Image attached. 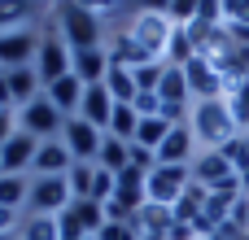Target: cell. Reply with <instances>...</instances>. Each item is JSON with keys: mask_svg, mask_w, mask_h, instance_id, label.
I'll list each match as a JSON object with an SVG mask.
<instances>
[{"mask_svg": "<svg viewBox=\"0 0 249 240\" xmlns=\"http://www.w3.org/2000/svg\"><path fill=\"white\" fill-rule=\"evenodd\" d=\"M57 31L70 44V52L105 48V22H101V13H92V9H83L74 0H61L57 4Z\"/></svg>", "mask_w": 249, "mask_h": 240, "instance_id": "obj_1", "label": "cell"}, {"mask_svg": "<svg viewBox=\"0 0 249 240\" xmlns=\"http://www.w3.org/2000/svg\"><path fill=\"white\" fill-rule=\"evenodd\" d=\"M188 127H193V136H197V144H201V149H223L228 140H236V136H241V127H236V118H232L228 101H193Z\"/></svg>", "mask_w": 249, "mask_h": 240, "instance_id": "obj_2", "label": "cell"}, {"mask_svg": "<svg viewBox=\"0 0 249 240\" xmlns=\"http://www.w3.org/2000/svg\"><path fill=\"white\" fill-rule=\"evenodd\" d=\"M70 61H74V52L61 39V31L57 26L44 31L39 35V52H35V79H39V87H53L57 79H66L70 74Z\"/></svg>", "mask_w": 249, "mask_h": 240, "instance_id": "obj_3", "label": "cell"}, {"mask_svg": "<svg viewBox=\"0 0 249 240\" xmlns=\"http://www.w3.org/2000/svg\"><path fill=\"white\" fill-rule=\"evenodd\" d=\"M127 35H131L153 61H166V44H171V35H175V22H171L166 13H131Z\"/></svg>", "mask_w": 249, "mask_h": 240, "instance_id": "obj_4", "label": "cell"}, {"mask_svg": "<svg viewBox=\"0 0 249 240\" xmlns=\"http://www.w3.org/2000/svg\"><path fill=\"white\" fill-rule=\"evenodd\" d=\"M18 114V131H26V136H35V140H57L61 136V127H66V114L39 92L31 105H22V109H13Z\"/></svg>", "mask_w": 249, "mask_h": 240, "instance_id": "obj_5", "label": "cell"}, {"mask_svg": "<svg viewBox=\"0 0 249 240\" xmlns=\"http://www.w3.org/2000/svg\"><path fill=\"white\" fill-rule=\"evenodd\" d=\"M188 184H193V171H188V166H153L149 179H144V192H149L153 206L175 210V201L188 192Z\"/></svg>", "mask_w": 249, "mask_h": 240, "instance_id": "obj_6", "label": "cell"}, {"mask_svg": "<svg viewBox=\"0 0 249 240\" xmlns=\"http://www.w3.org/2000/svg\"><path fill=\"white\" fill-rule=\"evenodd\" d=\"M70 179L66 175H48V179H31V197H26V214H44V219H57L66 206H70Z\"/></svg>", "mask_w": 249, "mask_h": 240, "instance_id": "obj_7", "label": "cell"}, {"mask_svg": "<svg viewBox=\"0 0 249 240\" xmlns=\"http://www.w3.org/2000/svg\"><path fill=\"white\" fill-rule=\"evenodd\" d=\"M57 227H61V240L96 236V232L105 227V206H96V201H70V206L57 214Z\"/></svg>", "mask_w": 249, "mask_h": 240, "instance_id": "obj_8", "label": "cell"}, {"mask_svg": "<svg viewBox=\"0 0 249 240\" xmlns=\"http://www.w3.org/2000/svg\"><path fill=\"white\" fill-rule=\"evenodd\" d=\"M101 140H105V131L101 127H92L88 118H66V127H61V144L70 149V157L74 162H96V153H101Z\"/></svg>", "mask_w": 249, "mask_h": 240, "instance_id": "obj_9", "label": "cell"}, {"mask_svg": "<svg viewBox=\"0 0 249 240\" xmlns=\"http://www.w3.org/2000/svg\"><path fill=\"white\" fill-rule=\"evenodd\" d=\"M39 52V35L35 26H18V31H0V70H18V66H35Z\"/></svg>", "mask_w": 249, "mask_h": 240, "instance_id": "obj_10", "label": "cell"}, {"mask_svg": "<svg viewBox=\"0 0 249 240\" xmlns=\"http://www.w3.org/2000/svg\"><path fill=\"white\" fill-rule=\"evenodd\" d=\"M184 79H188L193 101H223V92H228V79H223L206 57H193V61L184 66Z\"/></svg>", "mask_w": 249, "mask_h": 240, "instance_id": "obj_11", "label": "cell"}, {"mask_svg": "<svg viewBox=\"0 0 249 240\" xmlns=\"http://www.w3.org/2000/svg\"><path fill=\"white\" fill-rule=\"evenodd\" d=\"M197 153H201V144H197L193 127L184 122V127H171V131H166V140H162V149H158V166H193Z\"/></svg>", "mask_w": 249, "mask_h": 240, "instance_id": "obj_12", "label": "cell"}, {"mask_svg": "<svg viewBox=\"0 0 249 240\" xmlns=\"http://www.w3.org/2000/svg\"><path fill=\"white\" fill-rule=\"evenodd\" d=\"M35 149H39V140H35V136L13 131V136L0 144V175H31Z\"/></svg>", "mask_w": 249, "mask_h": 240, "instance_id": "obj_13", "label": "cell"}, {"mask_svg": "<svg viewBox=\"0 0 249 240\" xmlns=\"http://www.w3.org/2000/svg\"><path fill=\"white\" fill-rule=\"evenodd\" d=\"M70 166H74V157H70V149L61 144V136H57V140H39V149H35V162H31V179L70 175Z\"/></svg>", "mask_w": 249, "mask_h": 240, "instance_id": "obj_14", "label": "cell"}, {"mask_svg": "<svg viewBox=\"0 0 249 240\" xmlns=\"http://www.w3.org/2000/svg\"><path fill=\"white\" fill-rule=\"evenodd\" d=\"M188 171H193V184H201V188H219V184H228V179L236 175L232 162L223 157V149H201Z\"/></svg>", "mask_w": 249, "mask_h": 240, "instance_id": "obj_15", "label": "cell"}, {"mask_svg": "<svg viewBox=\"0 0 249 240\" xmlns=\"http://www.w3.org/2000/svg\"><path fill=\"white\" fill-rule=\"evenodd\" d=\"M136 232L140 240H171V227H175V214L166 210V206H153V201H144L140 210H136Z\"/></svg>", "mask_w": 249, "mask_h": 240, "instance_id": "obj_16", "label": "cell"}, {"mask_svg": "<svg viewBox=\"0 0 249 240\" xmlns=\"http://www.w3.org/2000/svg\"><path fill=\"white\" fill-rule=\"evenodd\" d=\"M144 179H149L144 171L127 166L123 175H114V197H109V201H118V206H123L127 214H136V210H140V206L149 201V192H144Z\"/></svg>", "mask_w": 249, "mask_h": 240, "instance_id": "obj_17", "label": "cell"}, {"mask_svg": "<svg viewBox=\"0 0 249 240\" xmlns=\"http://www.w3.org/2000/svg\"><path fill=\"white\" fill-rule=\"evenodd\" d=\"M114 96L105 92V83H92L88 92H83V105H79V118H88L92 127H101V131H109V114H114Z\"/></svg>", "mask_w": 249, "mask_h": 240, "instance_id": "obj_18", "label": "cell"}, {"mask_svg": "<svg viewBox=\"0 0 249 240\" xmlns=\"http://www.w3.org/2000/svg\"><path fill=\"white\" fill-rule=\"evenodd\" d=\"M83 92H88V83H83V79H74V74H66V79H57L53 87H44V96H48V101H53L66 118H74V114H79Z\"/></svg>", "mask_w": 249, "mask_h": 240, "instance_id": "obj_19", "label": "cell"}, {"mask_svg": "<svg viewBox=\"0 0 249 240\" xmlns=\"http://www.w3.org/2000/svg\"><path fill=\"white\" fill-rule=\"evenodd\" d=\"M105 70H109V52H105V48L74 52V61H70V74H74V79H83L88 87H92V83H105Z\"/></svg>", "mask_w": 249, "mask_h": 240, "instance_id": "obj_20", "label": "cell"}, {"mask_svg": "<svg viewBox=\"0 0 249 240\" xmlns=\"http://www.w3.org/2000/svg\"><path fill=\"white\" fill-rule=\"evenodd\" d=\"M4 79H9V96H13V109H22V105H31L44 87H39V79H35V66H18V70H4Z\"/></svg>", "mask_w": 249, "mask_h": 240, "instance_id": "obj_21", "label": "cell"}, {"mask_svg": "<svg viewBox=\"0 0 249 240\" xmlns=\"http://www.w3.org/2000/svg\"><path fill=\"white\" fill-rule=\"evenodd\" d=\"M96 166H101V171H109V175H123V171L131 166V144L105 131V140H101V153H96Z\"/></svg>", "mask_w": 249, "mask_h": 240, "instance_id": "obj_22", "label": "cell"}, {"mask_svg": "<svg viewBox=\"0 0 249 240\" xmlns=\"http://www.w3.org/2000/svg\"><path fill=\"white\" fill-rule=\"evenodd\" d=\"M158 96H162V105H193L184 66H166V74H162V83H158Z\"/></svg>", "mask_w": 249, "mask_h": 240, "instance_id": "obj_23", "label": "cell"}, {"mask_svg": "<svg viewBox=\"0 0 249 240\" xmlns=\"http://www.w3.org/2000/svg\"><path fill=\"white\" fill-rule=\"evenodd\" d=\"M105 92H109L118 105H131V101H136V74H131L127 66H114V61H109V70H105Z\"/></svg>", "mask_w": 249, "mask_h": 240, "instance_id": "obj_24", "label": "cell"}, {"mask_svg": "<svg viewBox=\"0 0 249 240\" xmlns=\"http://www.w3.org/2000/svg\"><path fill=\"white\" fill-rule=\"evenodd\" d=\"M26 197H31V175H0V206L26 210Z\"/></svg>", "mask_w": 249, "mask_h": 240, "instance_id": "obj_25", "label": "cell"}, {"mask_svg": "<svg viewBox=\"0 0 249 240\" xmlns=\"http://www.w3.org/2000/svg\"><path fill=\"white\" fill-rule=\"evenodd\" d=\"M18 240H61V227H57V219L26 214V219H22V227H18Z\"/></svg>", "mask_w": 249, "mask_h": 240, "instance_id": "obj_26", "label": "cell"}, {"mask_svg": "<svg viewBox=\"0 0 249 240\" xmlns=\"http://www.w3.org/2000/svg\"><path fill=\"white\" fill-rule=\"evenodd\" d=\"M223 101H228V109H232L236 127H241V131H249V79H241V83H228Z\"/></svg>", "mask_w": 249, "mask_h": 240, "instance_id": "obj_27", "label": "cell"}, {"mask_svg": "<svg viewBox=\"0 0 249 240\" xmlns=\"http://www.w3.org/2000/svg\"><path fill=\"white\" fill-rule=\"evenodd\" d=\"M193 57H201L197 44H193V35H188L184 26H175V35H171V44H166V66H188Z\"/></svg>", "mask_w": 249, "mask_h": 240, "instance_id": "obj_28", "label": "cell"}, {"mask_svg": "<svg viewBox=\"0 0 249 240\" xmlns=\"http://www.w3.org/2000/svg\"><path fill=\"white\" fill-rule=\"evenodd\" d=\"M136 131H140V114L131 109V105H114V114H109V136H118V140H136Z\"/></svg>", "mask_w": 249, "mask_h": 240, "instance_id": "obj_29", "label": "cell"}, {"mask_svg": "<svg viewBox=\"0 0 249 240\" xmlns=\"http://www.w3.org/2000/svg\"><path fill=\"white\" fill-rule=\"evenodd\" d=\"M66 179H70V197L74 201H88L92 197V184H96V162H74Z\"/></svg>", "mask_w": 249, "mask_h": 240, "instance_id": "obj_30", "label": "cell"}, {"mask_svg": "<svg viewBox=\"0 0 249 240\" xmlns=\"http://www.w3.org/2000/svg\"><path fill=\"white\" fill-rule=\"evenodd\" d=\"M166 131H171V122L166 118H140V131H136V140L131 144H140V149H162V140H166Z\"/></svg>", "mask_w": 249, "mask_h": 240, "instance_id": "obj_31", "label": "cell"}, {"mask_svg": "<svg viewBox=\"0 0 249 240\" xmlns=\"http://www.w3.org/2000/svg\"><path fill=\"white\" fill-rule=\"evenodd\" d=\"M31 9H35V0H0V31H18V26H26Z\"/></svg>", "mask_w": 249, "mask_h": 240, "instance_id": "obj_32", "label": "cell"}, {"mask_svg": "<svg viewBox=\"0 0 249 240\" xmlns=\"http://www.w3.org/2000/svg\"><path fill=\"white\" fill-rule=\"evenodd\" d=\"M223 157L232 162V171H236V175H245V171H249V136H245V131H241L236 140H228V144H223Z\"/></svg>", "mask_w": 249, "mask_h": 240, "instance_id": "obj_33", "label": "cell"}, {"mask_svg": "<svg viewBox=\"0 0 249 240\" xmlns=\"http://www.w3.org/2000/svg\"><path fill=\"white\" fill-rule=\"evenodd\" d=\"M136 92H158L162 74H166V61H149V66H136Z\"/></svg>", "mask_w": 249, "mask_h": 240, "instance_id": "obj_34", "label": "cell"}, {"mask_svg": "<svg viewBox=\"0 0 249 240\" xmlns=\"http://www.w3.org/2000/svg\"><path fill=\"white\" fill-rule=\"evenodd\" d=\"M131 109H136L140 118H162V96H158V92H136Z\"/></svg>", "mask_w": 249, "mask_h": 240, "instance_id": "obj_35", "label": "cell"}, {"mask_svg": "<svg viewBox=\"0 0 249 240\" xmlns=\"http://www.w3.org/2000/svg\"><path fill=\"white\" fill-rule=\"evenodd\" d=\"M197 9H201V0H171V9H166V17H171L175 26H188V22L197 17Z\"/></svg>", "mask_w": 249, "mask_h": 240, "instance_id": "obj_36", "label": "cell"}, {"mask_svg": "<svg viewBox=\"0 0 249 240\" xmlns=\"http://www.w3.org/2000/svg\"><path fill=\"white\" fill-rule=\"evenodd\" d=\"M109 197H114V175L96 166V184H92V197H88V201H96V206H105Z\"/></svg>", "mask_w": 249, "mask_h": 240, "instance_id": "obj_37", "label": "cell"}, {"mask_svg": "<svg viewBox=\"0 0 249 240\" xmlns=\"http://www.w3.org/2000/svg\"><path fill=\"white\" fill-rule=\"evenodd\" d=\"M96 240H140V232H136V223H105Z\"/></svg>", "mask_w": 249, "mask_h": 240, "instance_id": "obj_38", "label": "cell"}, {"mask_svg": "<svg viewBox=\"0 0 249 240\" xmlns=\"http://www.w3.org/2000/svg\"><path fill=\"white\" fill-rule=\"evenodd\" d=\"M219 4H223V22L249 26V0H219Z\"/></svg>", "mask_w": 249, "mask_h": 240, "instance_id": "obj_39", "label": "cell"}, {"mask_svg": "<svg viewBox=\"0 0 249 240\" xmlns=\"http://www.w3.org/2000/svg\"><path fill=\"white\" fill-rule=\"evenodd\" d=\"M131 166L149 175V171L158 166V153H153V149H140V144H131Z\"/></svg>", "mask_w": 249, "mask_h": 240, "instance_id": "obj_40", "label": "cell"}, {"mask_svg": "<svg viewBox=\"0 0 249 240\" xmlns=\"http://www.w3.org/2000/svg\"><path fill=\"white\" fill-rule=\"evenodd\" d=\"M18 227H22V210L0 206V236H4V232H18Z\"/></svg>", "mask_w": 249, "mask_h": 240, "instance_id": "obj_41", "label": "cell"}, {"mask_svg": "<svg viewBox=\"0 0 249 240\" xmlns=\"http://www.w3.org/2000/svg\"><path fill=\"white\" fill-rule=\"evenodd\" d=\"M171 0H131V13H166Z\"/></svg>", "mask_w": 249, "mask_h": 240, "instance_id": "obj_42", "label": "cell"}, {"mask_svg": "<svg viewBox=\"0 0 249 240\" xmlns=\"http://www.w3.org/2000/svg\"><path fill=\"white\" fill-rule=\"evenodd\" d=\"M13 131H18V114H13V109H0V144H4Z\"/></svg>", "mask_w": 249, "mask_h": 240, "instance_id": "obj_43", "label": "cell"}, {"mask_svg": "<svg viewBox=\"0 0 249 240\" xmlns=\"http://www.w3.org/2000/svg\"><path fill=\"white\" fill-rule=\"evenodd\" d=\"M74 4H83V9H92V13H109V9H118V0H74Z\"/></svg>", "mask_w": 249, "mask_h": 240, "instance_id": "obj_44", "label": "cell"}, {"mask_svg": "<svg viewBox=\"0 0 249 240\" xmlns=\"http://www.w3.org/2000/svg\"><path fill=\"white\" fill-rule=\"evenodd\" d=\"M0 109H13V96H9V79H4V70H0Z\"/></svg>", "mask_w": 249, "mask_h": 240, "instance_id": "obj_45", "label": "cell"}, {"mask_svg": "<svg viewBox=\"0 0 249 240\" xmlns=\"http://www.w3.org/2000/svg\"><path fill=\"white\" fill-rule=\"evenodd\" d=\"M241 188H245V197H249V171H245V175H241Z\"/></svg>", "mask_w": 249, "mask_h": 240, "instance_id": "obj_46", "label": "cell"}, {"mask_svg": "<svg viewBox=\"0 0 249 240\" xmlns=\"http://www.w3.org/2000/svg\"><path fill=\"white\" fill-rule=\"evenodd\" d=\"M0 240H18V232H4V236H0Z\"/></svg>", "mask_w": 249, "mask_h": 240, "instance_id": "obj_47", "label": "cell"}, {"mask_svg": "<svg viewBox=\"0 0 249 240\" xmlns=\"http://www.w3.org/2000/svg\"><path fill=\"white\" fill-rule=\"evenodd\" d=\"M118 4H131V0H118Z\"/></svg>", "mask_w": 249, "mask_h": 240, "instance_id": "obj_48", "label": "cell"}, {"mask_svg": "<svg viewBox=\"0 0 249 240\" xmlns=\"http://www.w3.org/2000/svg\"><path fill=\"white\" fill-rule=\"evenodd\" d=\"M83 240H96V236H83Z\"/></svg>", "mask_w": 249, "mask_h": 240, "instance_id": "obj_49", "label": "cell"}, {"mask_svg": "<svg viewBox=\"0 0 249 240\" xmlns=\"http://www.w3.org/2000/svg\"><path fill=\"white\" fill-rule=\"evenodd\" d=\"M245 136H249V131H245Z\"/></svg>", "mask_w": 249, "mask_h": 240, "instance_id": "obj_50", "label": "cell"}]
</instances>
